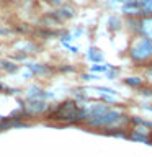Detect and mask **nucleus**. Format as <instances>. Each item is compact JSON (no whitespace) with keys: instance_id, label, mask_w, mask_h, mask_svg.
I'll return each instance as SVG.
<instances>
[{"instance_id":"f257e3e1","label":"nucleus","mask_w":152,"mask_h":157,"mask_svg":"<svg viewBox=\"0 0 152 157\" xmlns=\"http://www.w3.org/2000/svg\"><path fill=\"white\" fill-rule=\"evenodd\" d=\"M46 120L66 123V124H78V123H83L87 120V111L75 100H64L57 106L49 108Z\"/></svg>"},{"instance_id":"f03ea898","label":"nucleus","mask_w":152,"mask_h":157,"mask_svg":"<svg viewBox=\"0 0 152 157\" xmlns=\"http://www.w3.org/2000/svg\"><path fill=\"white\" fill-rule=\"evenodd\" d=\"M129 57L134 64H147L152 61V41L144 36L136 38L131 43Z\"/></svg>"},{"instance_id":"7ed1b4c3","label":"nucleus","mask_w":152,"mask_h":157,"mask_svg":"<svg viewBox=\"0 0 152 157\" xmlns=\"http://www.w3.org/2000/svg\"><path fill=\"white\" fill-rule=\"evenodd\" d=\"M23 111L26 113L28 118L31 116H41L44 113L49 111V103L46 100H39V98H33V100H26L25 101V105L21 106Z\"/></svg>"},{"instance_id":"20e7f679","label":"nucleus","mask_w":152,"mask_h":157,"mask_svg":"<svg viewBox=\"0 0 152 157\" xmlns=\"http://www.w3.org/2000/svg\"><path fill=\"white\" fill-rule=\"evenodd\" d=\"M137 33H141V36H144L149 41H152V17H144L139 20Z\"/></svg>"},{"instance_id":"39448f33","label":"nucleus","mask_w":152,"mask_h":157,"mask_svg":"<svg viewBox=\"0 0 152 157\" xmlns=\"http://www.w3.org/2000/svg\"><path fill=\"white\" fill-rule=\"evenodd\" d=\"M26 69L29 71L31 75H48V74L52 72V69L48 67L46 64H34V62H28Z\"/></svg>"},{"instance_id":"423d86ee","label":"nucleus","mask_w":152,"mask_h":157,"mask_svg":"<svg viewBox=\"0 0 152 157\" xmlns=\"http://www.w3.org/2000/svg\"><path fill=\"white\" fill-rule=\"evenodd\" d=\"M121 10H123V13L129 15V17H142L141 7H139V3H137L136 0H129V2H126L121 7Z\"/></svg>"},{"instance_id":"0eeeda50","label":"nucleus","mask_w":152,"mask_h":157,"mask_svg":"<svg viewBox=\"0 0 152 157\" xmlns=\"http://www.w3.org/2000/svg\"><path fill=\"white\" fill-rule=\"evenodd\" d=\"M52 17L57 18L59 21H62V20H69V18L75 17V10H74V7H70V5H64V7H61L57 12H54Z\"/></svg>"},{"instance_id":"6e6552de","label":"nucleus","mask_w":152,"mask_h":157,"mask_svg":"<svg viewBox=\"0 0 152 157\" xmlns=\"http://www.w3.org/2000/svg\"><path fill=\"white\" fill-rule=\"evenodd\" d=\"M43 95H44V90L39 85H31V87H28V90H26V98L28 100H33V98L43 100Z\"/></svg>"},{"instance_id":"1a4fd4ad","label":"nucleus","mask_w":152,"mask_h":157,"mask_svg":"<svg viewBox=\"0 0 152 157\" xmlns=\"http://www.w3.org/2000/svg\"><path fill=\"white\" fill-rule=\"evenodd\" d=\"M129 123L134 126H142V128H147L149 131H152V121L144 120L142 116H129Z\"/></svg>"},{"instance_id":"9d476101","label":"nucleus","mask_w":152,"mask_h":157,"mask_svg":"<svg viewBox=\"0 0 152 157\" xmlns=\"http://www.w3.org/2000/svg\"><path fill=\"white\" fill-rule=\"evenodd\" d=\"M141 7L142 17H152V0H136Z\"/></svg>"},{"instance_id":"9b49d317","label":"nucleus","mask_w":152,"mask_h":157,"mask_svg":"<svg viewBox=\"0 0 152 157\" xmlns=\"http://www.w3.org/2000/svg\"><path fill=\"white\" fill-rule=\"evenodd\" d=\"M87 57L90 59L93 64H101V62H103V54L98 51V49H95V48H90V49H88Z\"/></svg>"},{"instance_id":"f8f14e48","label":"nucleus","mask_w":152,"mask_h":157,"mask_svg":"<svg viewBox=\"0 0 152 157\" xmlns=\"http://www.w3.org/2000/svg\"><path fill=\"white\" fill-rule=\"evenodd\" d=\"M124 83L127 87H131V88H141L142 85H144V82H142L141 77H126Z\"/></svg>"},{"instance_id":"ddd939ff","label":"nucleus","mask_w":152,"mask_h":157,"mask_svg":"<svg viewBox=\"0 0 152 157\" xmlns=\"http://www.w3.org/2000/svg\"><path fill=\"white\" fill-rule=\"evenodd\" d=\"M110 67H111V64H93V66H90V72L98 75L101 72H106Z\"/></svg>"},{"instance_id":"4468645a","label":"nucleus","mask_w":152,"mask_h":157,"mask_svg":"<svg viewBox=\"0 0 152 157\" xmlns=\"http://www.w3.org/2000/svg\"><path fill=\"white\" fill-rule=\"evenodd\" d=\"M0 69H3V71H7V72H17L20 67L12 61H2L0 62Z\"/></svg>"},{"instance_id":"2eb2a0df","label":"nucleus","mask_w":152,"mask_h":157,"mask_svg":"<svg viewBox=\"0 0 152 157\" xmlns=\"http://www.w3.org/2000/svg\"><path fill=\"white\" fill-rule=\"evenodd\" d=\"M108 26H110V29H120L121 28V20L118 17H110L108 18Z\"/></svg>"},{"instance_id":"dca6fc26","label":"nucleus","mask_w":152,"mask_h":157,"mask_svg":"<svg viewBox=\"0 0 152 157\" xmlns=\"http://www.w3.org/2000/svg\"><path fill=\"white\" fill-rule=\"evenodd\" d=\"M105 74H106V77L110 78V80H115V78H116V74H118V69L111 66V67L108 69V71H106Z\"/></svg>"},{"instance_id":"f3484780","label":"nucleus","mask_w":152,"mask_h":157,"mask_svg":"<svg viewBox=\"0 0 152 157\" xmlns=\"http://www.w3.org/2000/svg\"><path fill=\"white\" fill-rule=\"evenodd\" d=\"M82 78H83V80H87V82H92V80H98V78H100V77H98L97 75V74H82Z\"/></svg>"},{"instance_id":"a211bd4d","label":"nucleus","mask_w":152,"mask_h":157,"mask_svg":"<svg viewBox=\"0 0 152 157\" xmlns=\"http://www.w3.org/2000/svg\"><path fill=\"white\" fill-rule=\"evenodd\" d=\"M139 90H141V95H144V97H152V88H150V87H144V85H142Z\"/></svg>"},{"instance_id":"6ab92c4d","label":"nucleus","mask_w":152,"mask_h":157,"mask_svg":"<svg viewBox=\"0 0 152 157\" xmlns=\"http://www.w3.org/2000/svg\"><path fill=\"white\" fill-rule=\"evenodd\" d=\"M46 3H49V5H54V7H59L61 5V0H44Z\"/></svg>"},{"instance_id":"aec40b11","label":"nucleus","mask_w":152,"mask_h":157,"mask_svg":"<svg viewBox=\"0 0 152 157\" xmlns=\"http://www.w3.org/2000/svg\"><path fill=\"white\" fill-rule=\"evenodd\" d=\"M7 85H5V83H2V82H0V93H7Z\"/></svg>"},{"instance_id":"412c9836","label":"nucleus","mask_w":152,"mask_h":157,"mask_svg":"<svg viewBox=\"0 0 152 157\" xmlns=\"http://www.w3.org/2000/svg\"><path fill=\"white\" fill-rule=\"evenodd\" d=\"M142 108H144V110H149V111H152V106H150V105H142Z\"/></svg>"},{"instance_id":"4be33fe9","label":"nucleus","mask_w":152,"mask_h":157,"mask_svg":"<svg viewBox=\"0 0 152 157\" xmlns=\"http://www.w3.org/2000/svg\"><path fill=\"white\" fill-rule=\"evenodd\" d=\"M150 62H152V61H150Z\"/></svg>"}]
</instances>
